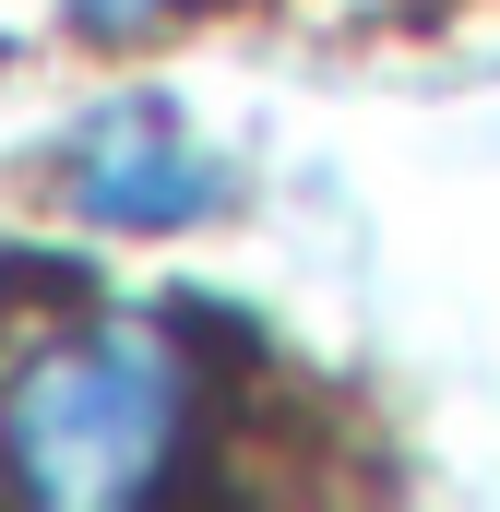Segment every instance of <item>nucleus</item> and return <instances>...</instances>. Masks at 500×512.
<instances>
[{"instance_id":"nucleus-1","label":"nucleus","mask_w":500,"mask_h":512,"mask_svg":"<svg viewBox=\"0 0 500 512\" xmlns=\"http://www.w3.org/2000/svg\"><path fill=\"white\" fill-rule=\"evenodd\" d=\"M191 453H203V358L179 310L60 286V310H36L0 346V501H155L179 489Z\"/></svg>"},{"instance_id":"nucleus-2","label":"nucleus","mask_w":500,"mask_h":512,"mask_svg":"<svg viewBox=\"0 0 500 512\" xmlns=\"http://www.w3.org/2000/svg\"><path fill=\"white\" fill-rule=\"evenodd\" d=\"M60 191H72V215H96L120 239H179V227H203L227 203V167L179 131V108L120 96L60 143Z\"/></svg>"},{"instance_id":"nucleus-3","label":"nucleus","mask_w":500,"mask_h":512,"mask_svg":"<svg viewBox=\"0 0 500 512\" xmlns=\"http://www.w3.org/2000/svg\"><path fill=\"white\" fill-rule=\"evenodd\" d=\"M72 24H96V36H131V24H167L179 0H60Z\"/></svg>"}]
</instances>
